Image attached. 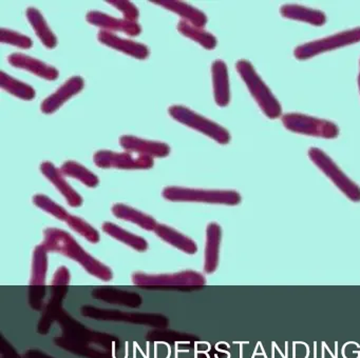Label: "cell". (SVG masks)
<instances>
[{
  "mask_svg": "<svg viewBox=\"0 0 360 358\" xmlns=\"http://www.w3.org/2000/svg\"><path fill=\"white\" fill-rule=\"evenodd\" d=\"M44 246L49 252L60 253L79 263L88 273L98 279L109 281L113 274L110 267L86 252L71 234L56 227H48L44 231Z\"/></svg>",
  "mask_w": 360,
  "mask_h": 358,
  "instance_id": "1",
  "label": "cell"
},
{
  "mask_svg": "<svg viewBox=\"0 0 360 358\" xmlns=\"http://www.w3.org/2000/svg\"><path fill=\"white\" fill-rule=\"evenodd\" d=\"M132 282L146 289H174V290H195L205 286L204 275L195 271H182L172 274H146L136 272L132 274Z\"/></svg>",
  "mask_w": 360,
  "mask_h": 358,
  "instance_id": "2",
  "label": "cell"
},
{
  "mask_svg": "<svg viewBox=\"0 0 360 358\" xmlns=\"http://www.w3.org/2000/svg\"><path fill=\"white\" fill-rule=\"evenodd\" d=\"M236 69H237L238 73L241 76L243 81L245 82L248 91L258 103L260 109L262 110L263 113L271 119L280 117L282 114V109L279 101L274 96L269 86L261 79L252 63L250 61L241 59L236 63Z\"/></svg>",
  "mask_w": 360,
  "mask_h": 358,
  "instance_id": "3",
  "label": "cell"
},
{
  "mask_svg": "<svg viewBox=\"0 0 360 358\" xmlns=\"http://www.w3.org/2000/svg\"><path fill=\"white\" fill-rule=\"evenodd\" d=\"M163 197L169 201L204 202V204L237 206L241 195L231 190H200L182 187H167L163 190Z\"/></svg>",
  "mask_w": 360,
  "mask_h": 358,
  "instance_id": "4",
  "label": "cell"
},
{
  "mask_svg": "<svg viewBox=\"0 0 360 358\" xmlns=\"http://www.w3.org/2000/svg\"><path fill=\"white\" fill-rule=\"evenodd\" d=\"M56 320L62 326L63 334H64L63 337L69 339V340L84 343V345L96 343V345H101V347L106 349L107 351L115 350L120 347V341L117 337L90 330L87 326L79 324L77 320L71 317L64 310H62Z\"/></svg>",
  "mask_w": 360,
  "mask_h": 358,
  "instance_id": "5",
  "label": "cell"
},
{
  "mask_svg": "<svg viewBox=\"0 0 360 358\" xmlns=\"http://www.w3.org/2000/svg\"><path fill=\"white\" fill-rule=\"evenodd\" d=\"M168 113L176 121L185 124L198 132L203 133L210 138L214 139L220 145H227L231 141V134L226 128L217 122L191 111L183 105H172L168 109Z\"/></svg>",
  "mask_w": 360,
  "mask_h": 358,
  "instance_id": "6",
  "label": "cell"
},
{
  "mask_svg": "<svg viewBox=\"0 0 360 358\" xmlns=\"http://www.w3.org/2000/svg\"><path fill=\"white\" fill-rule=\"evenodd\" d=\"M82 315L85 317L108 321H124L129 324H146V326L165 328L168 326L167 317L157 313H131L115 309H101L94 305H84L81 310Z\"/></svg>",
  "mask_w": 360,
  "mask_h": 358,
  "instance_id": "7",
  "label": "cell"
},
{
  "mask_svg": "<svg viewBox=\"0 0 360 358\" xmlns=\"http://www.w3.org/2000/svg\"><path fill=\"white\" fill-rule=\"evenodd\" d=\"M309 156L311 161L322 171L324 175L328 177L352 201H360V187L356 185L351 178L347 176L342 170L333 161L332 158L318 147H311Z\"/></svg>",
  "mask_w": 360,
  "mask_h": 358,
  "instance_id": "8",
  "label": "cell"
},
{
  "mask_svg": "<svg viewBox=\"0 0 360 358\" xmlns=\"http://www.w3.org/2000/svg\"><path fill=\"white\" fill-rule=\"evenodd\" d=\"M281 120L288 131L298 134L326 139L336 138L339 135V128L336 124L304 114L288 113L282 116Z\"/></svg>",
  "mask_w": 360,
  "mask_h": 358,
  "instance_id": "9",
  "label": "cell"
},
{
  "mask_svg": "<svg viewBox=\"0 0 360 358\" xmlns=\"http://www.w3.org/2000/svg\"><path fill=\"white\" fill-rule=\"evenodd\" d=\"M359 41L360 27H355V29L340 32V33L322 38V39L301 44L295 48L294 55L298 60H305V59L311 58L316 55L336 50V48L349 46V44H357Z\"/></svg>",
  "mask_w": 360,
  "mask_h": 358,
  "instance_id": "10",
  "label": "cell"
},
{
  "mask_svg": "<svg viewBox=\"0 0 360 358\" xmlns=\"http://www.w3.org/2000/svg\"><path fill=\"white\" fill-rule=\"evenodd\" d=\"M94 164L102 168H120V170H149L153 168V158L131 153L101 150L94 156Z\"/></svg>",
  "mask_w": 360,
  "mask_h": 358,
  "instance_id": "11",
  "label": "cell"
},
{
  "mask_svg": "<svg viewBox=\"0 0 360 358\" xmlns=\"http://www.w3.org/2000/svg\"><path fill=\"white\" fill-rule=\"evenodd\" d=\"M88 22L94 27H100L102 31L109 32V33L115 34L117 32L126 34V35L139 36L142 32V27L138 22L126 20V19L115 18V17L109 16L103 12L98 11H90L86 16Z\"/></svg>",
  "mask_w": 360,
  "mask_h": 358,
  "instance_id": "12",
  "label": "cell"
},
{
  "mask_svg": "<svg viewBox=\"0 0 360 358\" xmlns=\"http://www.w3.org/2000/svg\"><path fill=\"white\" fill-rule=\"evenodd\" d=\"M85 86V80L81 76H73L67 80L56 92L50 95L41 102V110L43 113L52 114L58 111L65 102L82 92Z\"/></svg>",
  "mask_w": 360,
  "mask_h": 358,
  "instance_id": "13",
  "label": "cell"
},
{
  "mask_svg": "<svg viewBox=\"0 0 360 358\" xmlns=\"http://www.w3.org/2000/svg\"><path fill=\"white\" fill-rule=\"evenodd\" d=\"M120 145L126 151L138 155L149 156L153 158L167 157L170 154V147L165 142L160 141L146 140L131 135H124L120 138Z\"/></svg>",
  "mask_w": 360,
  "mask_h": 358,
  "instance_id": "14",
  "label": "cell"
},
{
  "mask_svg": "<svg viewBox=\"0 0 360 358\" xmlns=\"http://www.w3.org/2000/svg\"><path fill=\"white\" fill-rule=\"evenodd\" d=\"M98 39L101 44L113 48V50L120 51L124 54L129 55L134 58L144 60L148 58L149 48L144 44L134 41V40L125 39L120 37L117 34L109 33V32L102 31L101 29L98 34Z\"/></svg>",
  "mask_w": 360,
  "mask_h": 358,
  "instance_id": "15",
  "label": "cell"
},
{
  "mask_svg": "<svg viewBox=\"0 0 360 358\" xmlns=\"http://www.w3.org/2000/svg\"><path fill=\"white\" fill-rule=\"evenodd\" d=\"M8 61L12 67L30 72V73L44 78V79L50 80V81L58 79L60 76V72L56 67L47 65L39 59L33 58L29 55L22 54V53H13L8 57Z\"/></svg>",
  "mask_w": 360,
  "mask_h": 358,
  "instance_id": "16",
  "label": "cell"
},
{
  "mask_svg": "<svg viewBox=\"0 0 360 358\" xmlns=\"http://www.w3.org/2000/svg\"><path fill=\"white\" fill-rule=\"evenodd\" d=\"M41 172L45 175L46 178L53 183L54 187L58 192L66 198L69 206L77 208L83 204L82 196L69 185L68 181L65 179L64 174L60 168H56L52 162L45 161L41 164Z\"/></svg>",
  "mask_w": 360,
  "mask_h": 358,
  "instance_id": "17",
  "label": "cell"
},
{
  "mask_svg": "<svg viewBox=\"0 0 360 358\" xmlns=\"http://www.w3.org/2000/svg\"><path fill=\"white\" fill-rule=\"evenodd\" d=\"M91 295L98 300L128 307H139L143 303L142 297L138 293L122 290L115 286H98L92 291Z\"/></svg>",
  "mask_w": 360,
  "mask_h": 358,
  "instance_id": "18",
  "label": "cell"
},
{
  "mask_svg": "<svg viewBox=\"0 0 360 358\" xmlns=\"http://www.w3.org/2000/svg\"><path fill=\"white\" fill-rule=\"evenodd\" d=\"M158 6H163L166 10L172 11L182 18V20L193 25V27L204 29L207 25V16L199 8L185 4L183 1H176V0H158V1H151Z\"/></svg>",
  "mask_w": 360,
  "mask_h": 358,
  "instance_id": "19",
  "label": "cell"
},
{
  "mask_svg": "<svg viewBox=\"0 0 360 358\" xmlns=\"http://www.w3.org/2000/svg\"><path fill=\"white\" fill-rule=\"evenodd\" d=\"M212 86L214 101L219 107H226L231 101L229 69L223 60H214L212 65Z\"/></svg>",
  "mask_w": 360,
  "mask_h": 358,
  "instance_id": "20",
  "label": "cell"
},
{
  "mask_svg": "<svg viewBox=\"0 0 360 358\" xmlns=\"http://www.w3.org/2000/svg\"><path fill=\"white\" fill-rule=\"evenodd\" d=\"M221 236H222V230L218 223H212L207 225L205 257H204V270L206 273H214L218 267Z\"/></svg>",
  "mask_w": 360,
  "mask_h": 358,
  "instance_id": "21",
  "label": "cell"
},
{
  "mask_svg": "<svg viewBox=\"0 0 360 358\" xmlns=\"http://www.w3.org/2000/svg\"><path fill=\"white\" fill-rule=\"evenodd\" d=\"M67 293H68L67 286H52L51 298L46 305L39 324V332L41 334H47L54 320L58 319V316L62 312L63 300Z\"/></svg>",
  "mask_w": 360,
  "mask_h": 358,
  "instance_id": "22",
  "label": "cell"
},
{
  "mask_svg": "<svg viewBox=\"0 0 360 358\" xmlns=\"http://www.w3.org/2000/svg\"><path fill=\"white\" fill-rule=\"evenodd\" d=\"M155 233L167 244L179 248L186 254L193 255L198 252V246L191 238L166 225L158 223Z\"/></svg>",
  "mask_w": 360,
  "mask_h": 358,
  "instance_id": "23",
  "label": "cell"
},
{
  "mask_svg": "<svg viewBox=\"0 0 360 358\" xmlns=\"http://www.w3.org/2000/svg\"><path fill=\"white\" fill-rule=\"evenodd\" d=\"M280 13L285 18L302 21L309 25L321 27L326 22V16L321 11L305 8L298 4H285L280 8Z\"/></svg>",
  "mask_w": 360,
  "mask_h": 358,
  "instance_id": "24",
  "label": "cell"
},
{
  "mask_svg": "<svg viewBox=\"0 0 360 358\" xmlns=\"http://www.w3.org/2000/svg\"><path fill=\"white\" fill-rule=\"evenodd\" d=\"M27 18H28L30 25H32L37 37L43 42L46 48H54L58 46V38H56V34L52 32V29H50L41 11L35 8H28Z\"/></svg>",
  "mask_w": 360,
  "mask_h": 358,
  "instance_id": "25",
  "label": "cell"
},
{
  "mask_svg": "<svg viewBox=\"0 0 360 358\" xmlns=\"http://www.w3.org/2000/svg\"><path fill=\"white\" fill-rule=\"evenodd\" d=\"M112 213L117 218L136 223L146 231H155L158 225L153 217L124 204H115L112 206Z\"/></svg>",
  "mask_w": 360,
  "mask_h": 358,
  "instance_id": "26",
  "label": "cell"
},
{
  "mask_svg": "<svg viewBox=\"0 0 360 358\" xmlns=\"http://www.w3.org/2000/svg\"><path fill=\"white\" fill-rule=\"evenodd\" d=\"M103 231L111 237L115 238V239L119 240V241L129 246L130 248L139 251V252H145L148 248V242L146 241V239L141 237V236L136 235V234L126 231L123 227H119L115 223L107 221L103 225Z\"/></svg>",
  "mask_w": 360,
  "mask_h": 358,
  "instance_id": "27",
  "label": "cell"
},
{
  "mask_svg": "<svg viewBox=\"0 0 360 358\" xmlns=\"http://www.w3.org/2000/svg\"><path fill=\"white\" fill-rule=\"evenodd\" d=\"M48 252L49 251L43 244L34 248L30 286H45L48 271Z\"/></svg>",
  "mask_w": 360,
  "mask_h": 358,
  "instance_id": "28",
  "label": "cell"
},
{
  "mask_svg": "<svg viewBox=\"0 0 360 358\" xmlns=\"http://www.w3.org/2000/svg\"><path fill=\"white\" fill-rule=\"evenodd\" d=\"M0 86H1V88L7 91L10 94L22 99V100H32L37 95L32 86L8 75L4 71L0 72Z\"/></svg>",
  "mask_w": 360,
  "mask_h": 358,
  "instance_id": "29",
  "label": "cell"
},
{
  "mask_svg": "<svg viewBox=\"0 0 360 358\" xmlns=\"http://www.w3.org/2000/svg\"><path fill=\"white\" fill-rule=\"evenodd\" d=\"M178 31L185 37L189 39L195 40L198 44H201L206 50H214L217 46V38L210 32H206L204 29L193 27L187 21L181 20L178 25Z\"/></svg>",
  "mask_w": 360,
  "mask_h": 358,
  "instance_id": "30",
  "label": "cell"
},
{
  "mask_svg": "<svg viewBox=\"0 0 360 358\" xmlns=\"http://www.w3.org/2000/svg\"><path fill=\"white\" fill-rule=\"evenodd\" d=\"M60 171H62L65 176L77 179V180L81 181L82 183L89 187H98V183H100V179L94 173L88 170L85 166H82L79 162L72 161V160L64 162L62 168H60Z\"/></svg>",
  "mask_w": 360,
  "mask_h": 358,
  "instance_id": "31",
  "label": "cell"
},
{
  "mask_svg": "<svg viewBox=\"0 0 360 358\" xmlns=\"http://www.w3.org/2000/svg\"><path fill=\"white\" fill-rule=\"evenodd\" d=\"M56 343L72 353L79 354V355L85 356L88 358H112L110 352L100 351V350L94 349L89 345H84V343H75V341L69 340L65 337H58L56 339Z\"/></svg>",
  "mask_w": 360,
  "mask_h": 358,
  "instance_id": "32",
  "label": "cell"
},
{
  "mask_svg": "<svg viewBox=\"0 0 360 358\" xmlns=\"http://www.w3.org/2000/svg\"><path fill=\"white\" fill-rule=\"evenodd\" d=\"M66 223L73 231L77 232L79 235L85 237L91 244H98L100 241V233L81 217L70 214L66 220Z\"/></svg>",
  "mask_w": 360,
  "mask_h": 358,
  "instance_id": "33",
  "label": "cell"
},
{
  "mask_svg": "<svg viewBox=\"0 0 360 358\" xmlns=\"http://www.w3.org/2000/svg\"><path fill=\"white\" fill-rule=\"evenodd\" d=\"M33 204L37 206V208H41L45 212L49 213L52 216L56 218L60 219V220L65 221L66 223L67 219L69 217V213L63 208L60 204H56V201L48 197V196L44 195V194H37L33 197Z\"/></svg>",
  "mask_w": 360,
  "mask_h": 358,
  "instance_id": "34",
  "label": "cell"
},
{
  "mask_svg": "<svg viewBox=\"0 0 360 358\" xmlns=\"http://www.w3.org/2000/svg\"><path fill=\"white\" fill-rule=\"evenodd\" d=\"M0 41L3 44H11V46H18V48H25V50H29L33 46L30 37L9 29H0Z\"/></svg>",
  "mask_w": 360,
  "mask_h": 358,
  "instance_id": "35",
  "label": "cell"
},
{
  "mask_svg": "<svg viewBox=\"0 0 360 358\" xmlns=\"http://www.w3.org/2000/svg\"><path fill=\"white\" fill-rule=\"evenodd\" d=\"M107 2L117 8L123 14L124 19L126 20L132 21V22L138 21L139 17H140V11L136 8V4L126 1V0H110Z\"/></svg>",
  "mask_w": 360,
  "mask_h": 358,
  "instance_id": "36",
  "label": "cell"
},
{
  "mask_svg": "<svg viewBox=\"0 0 360 358\" xmlns=\"http://www.w3.org/2000/svg\"><path fill=\"white\" fill-rule=\"evenodd\" d=\"M45 286H30L29 291V303L34 310H41L44 307V299H45Z\"/></svg>",
  "mask_w": 360,
  "mask_h": 358,
  "instance_id": "37",
  "label": "cell"
},
{
  "mask_svg": "<svg viewBox=\"0 0 360 358\" xmlns=\"http://www.w3.org/2000/svg\"><path fill=\"white\" fill-rule=\"evenodd\" d=\"M70 282V272L66 267H60L52 278L51 286H68Z\"/></svg>",
  "mask_w": 360,
  "mask_h": 358,
  "instance_id": "38",
  "label": "cell"
},
{
  "mask_svg": "<svg viewBox=\"0 0 360 358\" xmlns=\"http://www.w3.org/2000/svg\"><path fill=\"white\" fill-rule=\"evenodd\" d=\"M1 358H20L11 343L6 340L5 337H1Z\"/></svg>",
  "mask_w": 360,
  "mask_h": 358,
  "instance_id": "39",
  "label": "cell"
},
{
  "mask_svg": "<svg viewBox=\"0 0 360 358\" xmlns=\"http://www.w3.org/2000/svg\"><path fill=\"white\" fill-rule=\"evenodd\" d=\"M25 358H53L48 354L44 353V352L39 351V350H29L27 353L25 354Z\"/></svg>",
  "mask_w": 360,
  "mask_h": 358,
  "instance_id": "40",
  "label": "cell"
},
{
  "mask_svg": "<svg viewBox=\"0 0 360 358\" xmlns=\"http://www.w3.org/2000/svg\"><path fill=\"white\" fill-rule=\"evenodd\" d=\"M359 65H360V61H359ZM358 86H359V91H360V72H359V75H358Z\"/></svg>",
  "mask_w": 360,
  "mask_h": 358,
  "instance_id": "41",
  "label": "cell"
}]
</instances>
